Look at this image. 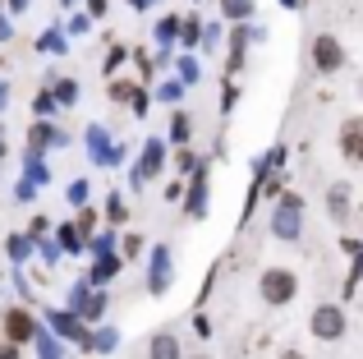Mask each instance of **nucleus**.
Returning <instances> with one entry per match:
<instances>
[{
	"label": "nucleus",
	"mask_w": 363,
	"mask_h": 359,
	"mask_svg": "<svg viewBox=\"0 0 363 359\" xmlns=\"http://www.w3.org/2000/svg\"><path fill=\"white\" fill-rule=\"evenodd\" d=\"M257 295H262V304L281 309V304H290V299L299 295V277H294L290 267H267L262 281H257Z\"/></svg>",
	"instance_id": "nucleus-1"
},
{
	"label": "nucleus",
	"mask_w": 363,
	"mask_h": 359,
	"mask_svg": "<svg viewBox=\"0 0 363 359\" xmlns=\"http://www.w3.org/2000/svg\"><path fill=\"white\" fill-rule=\"evenodd\" d=\"M272 231H276V240H299V231H303V198L299 194L281 198V207L272 216Z\"/></svg>",
	"instance_id": "nucleus-2"
},
{
	"label": "nucleus",
	"mask_w": 363,
	"mask_h": 359,
	"mask_svg": "<svg viewBox=\"0 0 363 359\" xmlns=\"http://www.w3.org/2000/svg\"><path fill=\"white\" fill-rule=\"evenodd\" d=\"M308 327H313V336H318V341H340V336H345V314H340L336 304H318Z\"/></svg>",
	"instance_id": "nucleus-3"
},
{
	"label": "nucleus",
	"mask_w": 363,
	"mask_h": 359,
	"mask_svg": "<svg viewBox=\"0 0 363 359\" xmlns=\"http://www.w3.org/2000/svg\"><path fill=\"white\" fill-rule=\"evenodd\" d=\"M313 65H318V74H336L340 65H345V51H340V42L331 33H322L318 42H313Z\"/></svg>",
	"instance_id": "nucleus-4"
},
{
	"label": "nucleus",
	"mask_w": 363,
	"mask_h": 359,
	"mask_svg": "<svg viewBox=\"0 0 363 359\" xmlns=\"http://www.w3.org/2000/svg\"><path fill=\"white\" fill-rule=\"evenodd\" d=\"M33 336H37L33 314H28V309H9V314H5V341L23 346V341H33Z\"/></svg>",
	"instance_id": "nucleus-5"
},
{
	"label": "nucleus",
	"mask_w": 363,
	"mask_h": 359,
	"mask_svg": "<svg viewBox=\"0 0 363 359\" xmlns=\"http://www.w3.org/2000/svg\"><path fill=\"white\" fill-rule=\"evenodd\" d=\"M51 327L65 336V341H74L79 350H92V332H88V327H83L74 314H51Z\"/></svg>",
	"instance_id": "nucleus-6"
},
{
	"label": "nucleus",
	"mask_w": 363,
	"mask_h": 359,
	"mask_svg": "<svg viewBox=\"0 0 363 359\" xmlns=\"http://www.w3.org/2000/svg\"><path fill=\"white\" fill-rule=\"evenodd\" d=\"M340 153H345V162H363V120L340 125Z\"/></svg>",
	"instance_id": "nucleus-7"
},
{
	"label": "nucleus",
	"mask_w": 363,
	"mask_h": 359,
	"mask_svg": "<svg viewBox=\"0 0 363 359\" xmlns=\"http://www.w3.org/2000/svg\"><path fill=\"white\" fill-rule=\"evenodd\" d=\"M88 231H92V212H83L79 221H69V226H60V244L65 249H83V244H88Z\"/></svg>",
	"instance_id": "nucleus-8"
},
{
	"label": "nucleus",
	"mask_w": 363,
	"mask_h": 359,
	"mask_svg": "<svg viewBox=\"0 0 363 359\" xmlns=\"http://www.w3.org/2000/svg\"><path fill=\"white\" fill-rule=\"evenodd\" d=\"M147 286L157 290V295L170 286V253H166V244H157V249H152V277H147Z\"/></svg>",
	"instance_id": "nucleus-9"
},
{
	"label": "nucleus",
	"mask_w": 363,
	"mask_h": 359,
	"mask_svg": "<svg viewBox=\"0 0 363 359\" xmlns=\"http://www.w3.org/2000/svg\"><path fill=\"white\" fill-rule=\"evenodd\" d=\"M161 166H166V148L157 143V138H147L143 143V166H138V180H147V175H157Z\"/></svg>",
	"instance_id": "nucleus-10"
},
{
	"label": "nucleus",
	"mask_w": 363,
	"mask_h": 359,
	"mask_svg": "<svg viewBox=\"0 0 363 359\" xmlns=\"http://www.w3.org/2000/svg\"><path fill=\"white\" fill-rule=\"evenodd\" d=\"M327 212L336 216V221L350 212V184H331V189H327Z\"/></svg>",
	"instance_id": "nucleus-11"
},
{
	"label": "nucleus",
	"mask_w": 363,
	"mask_h": 359,
	"mask_svg": "<svg viewBox=\"0 0 363 359\" xmlns=\"http://www.w3.org/2000/svg\"><path fill=\"white\" fill-rule=\"evenodd\" d=\"M147 359H179V341L170 332H161V336H152V350Z\"/></svg>",
	"instance_id": "nucleus-12"
},
{
	"label": "nucleus",
	"mask_w": 363,
	"mask_h": 359,
	"mask_svg": "<svg viewBox=\"0 0 363 359\" xmlns=\"http://www.w3.org/2000/svg\"><path fill=\"white\" fill-rule=\"evenodd\" d=\"M111 277H120V258H111V253H101V258H97V267H92V281H97V286H106Z\"/></svg>",
	"instance_id": "nucleus-13"
},
{
	"label": "nucleus",
	"mask_w": 363,
	"mask_h": 359,
	"mask_svg": "<svg viewBox=\"0 0 363 359\" xmlns=\"http://www.w3.org/2000/svg\"><path fill=\"white\" fill-rule=\"evenodd\" d=\"M55 138H60L55 129H46V125H33V134H28V143H33V153H42L46 143H55Z\"/></svg>",
	"instance_id": "nucleus-14"
},
{
	"label": "nucleus",
	"mask_w": 363,
	"mask_h": 359,
	"mask_svg": "<svg viewBox=\"0 0 363 359\" xmlns=\"http://www.w3.org/2000/svg\"><path fill=\"white\" fill-rule=\"evenodd\" d=\"M116 346H120V332H116V327H101V332L92 336V350H116Z\"/></svg>",
	"instance_id": "nucleus-15"
},
{
	"label": "nucleus",
	"mask_w": 363,
	"mask_h": 359,
	"mask_svg": "<svg viewBox=\"0 0 363 359\" xmlns=\"http://www.w3.org/2000/svg\"><path fill=\"white\" fill-rule=\"evenodd\" d=\"M189 134H194V120H189V116H175V125H170V138H175V143H184Z\"/></svg>",
	"instance_id": "nucleus-16"
},
{
	"label": "nucleus",
	"mask_w": 363,
	"mask_h": 359,
	"mask_svg": "<svg viewBox=\"0 0 363 359\" xmlns=\"http://www.w3.org/2000/svg\"><path fill=\"white\" fill-rule=\"evenodd\" d=\"M225 18H248V14H253V5H248V0H225Z\"/></svg>",
	"instance_id": "nucleus-17"
},
{
	"label": "nucleus",
	"mask_w": 363,
	"mask_h": 359,
	"mask_svg": "<svg viewBox=\"0 0 363 359\" xmlns=\"http://www.w3.org/2000/svg\"><path fill=\"white\" fill-rule=\"evenodd\" d=\"M101 309H106V295H92L88 304H83V318H88V323H97V318H101Z\"/></svg>",
	"instance_id": "nucleus-18"
},
{
	"label": "nucleus",
	"mask_w": 363,
	"mask_h": 359,
	"mask_svg": "<svg viewBox=\"0 0 363 359\" xmlns=\"http://www.w3.org/2000/svg\"><path fill=\"white\" fill-rule=\"evenodd\" d=\"M69 203H74V207L88 203V180H74V184H69Z\"/></svg>",
	"instance_id": "nucleus-19"
},
{
	"label": "nucleus",
	"mask_w": 363,
	"mask_h": 359,
	"mask_svg": "<svg viewBox=\"0 0 363 359\" xmlns=\"http://www.w3.org/2000/svg\"><path fill=\"white\" fill-rule=\"evenodd\" d=\"M55 83H60V88H55V101H60V106H69V101H74V83L69 79H55Z\"/></svg>",
	"instance_id": "nucleus-20"
},
{
	"label": "nucleus",
	"mask_w": 363,
	"mask_h": 359,
	"mask_svg": "<svg viewBox=\"0 0 363 359\" xmlns=\"http://www.w3.org/2000/svg\"><path fill=\"white\" fill-rule=\"evenodd\" d=\"M51 106H55V97H51V92H37V97H33V111H37V116H46Z\"/></svg>",
	"instance_id": "nucleus-21"
},
{
	"label": "nucleus",
	"mask_w": 363,
	"mask_h": 359,
	"mask_svg": "<svg viewBox=\"0 0 363 359\" xmlns=\"http://www.w3.org/2000/svg\"><path fill=\"white\" fill-rule=\"evenodd\" d=\"M42 359H60V341H51V336H42Z\"/></svg>",
	"instance_id": "nucleus-22"
},
{
	"label": "nucleus",
	"mask_w": 363,
	"mask_h": 359,
	"mask_svg": "<svg viewBox=\"0 0 363 359\" xmlns=\"http://www.w3.org/2000/svg\"><path fill=\"white\" fill-rule=\"evenodd\" d=\"M179 37H184V46H194V42H198V23H194V18H189V23L179 28Z\"/></svg>",
	"instance_id": "nucleus-23"
},
{
	"label": "nucleus",
	"mask_w": 363,
	"mask_h": 359,
	"mask_svg": "<svg viewBox=\"0 0 363 359\" xmlns=\"http://www.w3.org/2000/svg\"><path fill=\"white\" fill-rule=\"evenodd\" d=\"M175 166H179V171H194V153H189V148H184V153L175 157Z\"/></svg>",
	"instance_id": "nucleus-24"
},
{
	"label": "nucleus",
	"mask_w": 363,
	"mask_h": 359,
	"mask_svg": "<svg viewBox=\"0 0 363 359\" xmlns=\"http://www.w3.org/2000/svg\"><path fill=\"white\" fill-rule=\"evenodd\" d=\"M179 74H184V79L194 83V79H198V65H194V60H179Z\"/></svg>",
	"instance_id": "nucleus-25"
},
{
	"label": "nucleus",
	"mask_w": 363,
	"mask_h": 359,
	"mask_svg": "<svg viewBox=\"0 0 363 359\" xmlns=\"http://www.w3.org/2000/svg\"><path fill=\"white\" fill-rule=\"evenodd\" d=\"M0 359H18V346H9V341H5V346H0Z\"/></svg>",
	"instance_id": "nucleus-26"
},
{
	"label": "nucleus",
	"mask_w": 363,
	"mask_h": 359,
	"mask_svg": "<svg viewBox=\"0 0 363 359\" xmlns=\"http://www.w3.org/2000/svg\"><path fill=\"white\" fill-rule=\"evenodd\" d=\"M92 5V14H106V0H88Z\"/></svg>",
	"instance_id": "nucleus-27"
},
{
	"label": "nucleus",
	"mask_w": 363,
	"mask_h": 359,
	"mask_svg": "<svg viewBox=\"0 0 363 359\" xmlns=\"http://www.w3.org/2000/svg\"><path fill=\"white\" fill-rule=\"evenodd\" d=\"M281 359H303V355H299V350H285V355H281Z\"/></svg>",
	"instance_id": "nucleus-28"
},
{
	"label": "nucleus",
	"mask_w": 363,
	"mask_h": 359,
	"mask_svg": "<svg viewBox=\"0 0 363 359\" xmlns=\"http://www.w3.org/2000/svg\"><path fill=\"white\" fill-rule=\"evenodd\" d=\"M0 37H9V23H5V18H0Z\"/></svg>",
	"instance_id": "nucleus-29"
},
{
	"label": "nucleus",
	"mask_w": 363,
	"mask_h": 359,
	"mask_svg": "<svg viewBox=\"0 0 363 359\" xmlns=\"http://www.w3.org/2000/svg\"><path fill=\"white\" fill-rule=\"evenodd\" d=\"M194 359H212V355H194Z\"/></svg>",
	"instance_id": "nucleus-30"
}]
</instances>
